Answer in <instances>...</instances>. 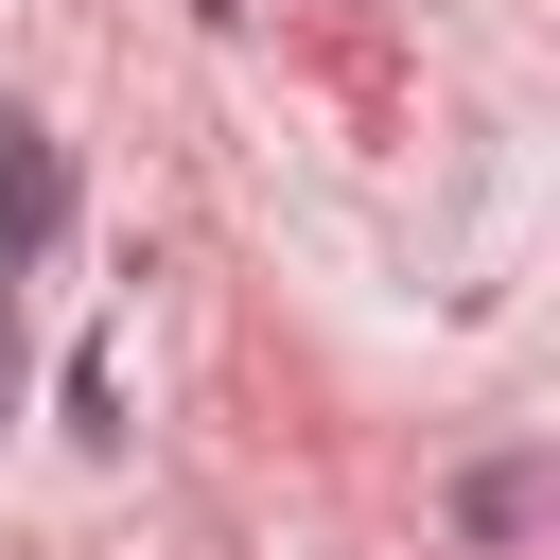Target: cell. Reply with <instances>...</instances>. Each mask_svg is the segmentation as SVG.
Segmentation results:
<instances>
[{"label": "cell", "instance_id": "obj_1", "mask_svg": "<svg viewBox=\"0 0 560 560\" xmlns=\"http://www.w3.org/2000/svg\"><path fill=\"white\" fill-rule=\"evenodd\" d=\"M52 228H70V140H52V122H0V245L35 262Z\"/></svg>", "mask_w": 560, "mask_h": 560}, {"label": "cell", "instance_id": "obj_3", "mask_svg": "<svg viewBox=\"0 0 560 560\" xmlns=\"http://www.w3.org/2000/svg\"><path fill=\"white\" fill-rule=\"evenodd\" d=\"M70 438H122V350H70Z\"/></svg>", "mask_w": 560, "mask_h": 560}, {"label": "cell", "instance_id": "obj_2", "mask_svg": "<svg viewBox=\"0 0 560 560\" xmlns=\"http://www.w3.org/2000/svg\"><path fill=\"white\" fill-rule=\"evenodd\" d=\"M455 525H472V542H525V525H542V455H490V472H455Z\"/></svg>", "mask_w": 560, "mask_h": 560}, {"label": "cell", "instance_id": "obj_4", "mask_svg": "<svg viewBox=\"0 0 560 560\" xmlns=\"http://www.w3.org/2000/svg\"><path fill=\"white\" fill-rule=\"evenodd\" d=\"M0 420H18V298H0Z\"/></svg>", "mask_w": 560, "mask_h": 560}]
</instances>
